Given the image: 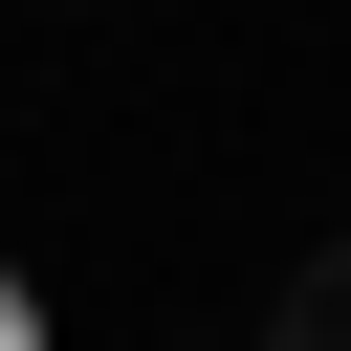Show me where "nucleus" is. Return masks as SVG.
I'll list each match as a JSON object with an SVG mask.
<instances>
[{
    "instance_id": "f257e3e1",
    "label": "nucleus",
    "mask_w": 351,
    "mask_h": 351,
    "mask_svg": "<svg viewBox=\"0 0 351 351\" xmlns=\"http://www.w3.org/2000/svg\"><path fill=\"white\" fill-rule=\"evenodd\" d=\"M263 351H351V241H307V263H285V329H263Z\"/></svg>"
}]
</instances>
